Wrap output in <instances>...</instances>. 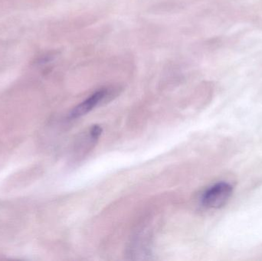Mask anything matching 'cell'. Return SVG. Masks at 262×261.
I'll use <instances>...</instances> for the list:
<instances>
[{
  "mask_svg": "<svg viewBox=\"0 0 262 261\" xmlns=\"http://www.w3.org/2000/svg\"><path fill=\"white\" fill-rule=\"evenodd\" d=\"M232 194V186L228 182H220L209 187L202 196V205L206 208L217 209L224 206Z\"/></svg>",
  "mask_w": 262,
  "mask_h": 261,
  "instance_id": "1",
  "label": "cell"
},
{
  "mask_svg": "<svg viewBox=\"0 0 262 261\" xmlns=\"http://www.w3.org/2000/svg\"><path fill=\"white\" fill-rule=\"evenodd\" d=\"M109 95L108 90L101 89L91 95L87 99L84 100L82 103L77 106L73 109L70 113V117L72 119H77L84 116L87 113H90L92 110L98 107L103 101H105V98Z\"/></svg>",
  "mask_w": 262,
  "mask_h": 261,
  "instance_id": "2",
  "label": "cell"
}]
</instances>
